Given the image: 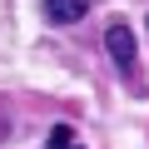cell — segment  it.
Here are the masks:
<instances>
[{
    "label": "cell",
    "instance_id": "6da1fadb",
    "mask_svg": "<svg viewBox=\"0 0 149 149\" xmlns=\"http://www.w3.org/2000/svg\"><path fill=\"white\" fill-rule=\"evenodd\" d=\"M104 50L114 55L119 70H134V30H129L124 20H114V25L104 30Z\"/></svg>",
    "mask_w": 149,
    "mask_h": 149
},
{
    "label": "cell",
    "instance_id": "7a4b0ae2",
    "mask_svg": "<svg viewBox=\"0 0 149 149\" xmlns=\"http://www.w3.org/2000/svg\"><path fill=\"white\" fill-rule=\"evenodd\" d=\"M90 15V0H45V20L50 25H74Z\"/></svg>",
    "mask_w": 149,
    "mask_h": 149
},
{
    "label": "cell",
    "instance_id": "3957f363",
    "mask_svg": "<svg viewBox=\"0 0 149 149\" xmlns=\"http://www.w3.org/2000/svg\"><path fill=\"white\" fill-rule=\"evenodd\" d=\"M45 149H85V144H80V134H74L70 124H55L50 139H45Z\"/></svg>",
    "mask_w": 149,
    "mask_h": 149
}]
</instances>
